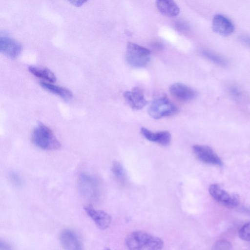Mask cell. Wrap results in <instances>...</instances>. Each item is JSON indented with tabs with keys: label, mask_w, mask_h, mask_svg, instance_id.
<instances>
[{
	"label": "cell",
	"mask_w": 250,
	"mask_h": 250,
	"mask_svg": "<svg viewBox=\"0 0 250 250\" xmlns=\"http://www.w3.org/2000/svg\"><path fill=\"white\" fill-rule=\"evenodd\" d=\"M125 245L128 250H162L164 247L160 238L141 230L130 232L125 238Z\"/></svg>",
	"instance_id": "1"
},
{
	"label": "cell",
	"mask_w": 250,
	"mask_h": 250,
	"mask_svg": "<svg viewBox=\"0 0 250 250\" xmlns=\"http://www.w3.org/2000/svg\"><path fill=\"white\" fill-rule=\"evenodd\" d=\"M31 140L35 146L42 149L56 150L61 147L60 142L53 131L42 123H39L34 128Z\"/></svg>",
	"instance_id": "2"
},
{
	"label": "cell",
	"mask_w": 250,
	"mask_h": 250,
	"mask_svg": "<svg viewBox=\"0 0 250 250\" xmlns=\"http://www.w3.org/2000/svg\"><path fill=\"white\" fill-rule=\"evenodd\" d=\"M178 108L164 94L156 96L148 108L149 115L154 119L172 115L177 112Z\"/></svg>",
	"instance_id": "3"
},
{
	"label": "cell",
	"mask_w": 250,
	"mask_h": 250,
	"mask_svg": "<svg viewBox=\"0 0 250 250\" xmlns=\"http://www.w3.org/2000/svg\"><path fill=\"white\" fill-rule=\"evenodd\" d=\"M150 50L135 43L128 42L126 46L125 59L131 66L144 67L147 64L150 59Z\"/></svg>",
	"instance_id": "4"
},
{
	"label": "cell",
	"mask_w": 250,
	"mask_h": 250,
	"mask_svg": "<svg viewBox=\"0 0 250 250\" xmlns=\"http://www.w3.org/2000/svg\"><path fill=\"white\" fill-rule=\"evenodd\" d=\"M210 196L216 201L229 208H235L240 203V198L237 194L228 192L217 184L211 185L208 188Z\"/></svg>",
	"instance_id": "5"
},
{
	"label": "cell",
	"mask_w": 250,
	"mask_h": 250,
	"mask_svg": "<svg viewBox=\"0 0 250 250\" xmlns=\"http://www.w3.org/2000/svg\"><path fill=\"white\" fill-rule=\"evenodd\" d=\"M78 187L80 192L85 197L93 199L99 193V185L96 179L87 173H82L78 179Z\"/></svg>",
	"instance_id": "6"
},
{
	"label": "cell",
	"mask_w": 250,
	"mask_h": 250,
	"mask_svg": "<svg viewBox=\"0 0 250 250\" xmlns=\"http://www.w3.org/2000/svg\"><path fill=\"white\" fill-rule=\"evenodd\" d=\"M192 149L196 157L202 162L214 166L222 165L220 158L210 147L196 145L193 146Z\"/></svg>",
	"instance_id": "7"
},
{
	"label": "cell",
	"mask_w": 250,
	"mask_h": 250,
	"mask_svg": "<svg viewBox=\"0 0 250 250\" xmlns=\"http://www.w3.org/2000/svg\"><path fill=\"white\" fill-rule=\"evenodd\" d=\"M123 96L127 104L134 110L141 109L148 103L142 90L137 87L125 92Z\"/></svg>",
	"instance_id": "8"
},
{
	"label": "cell",
	"mask_w": 250,
	"mask_h": 250,
	"mask_svg": "<svg viewBox=\"0 0 250 250\" xmlns=\"http://www.w3.org/2000/svg\"><path fill=\"white\" fill-rule=\"evenodd\" d=\"M60 241L64 250H83L82 242L73 230L65 229L60 234Z\"/></svg>",
	"instance_id": "9"
},
{
	"label": "cell",
	"mask_w": 250,
	"mask_h": 250,
	"mask_svg": "<svg viewBox=\"0 0 250 250\" xmlns=\"http://www.w3.org/2000/svg\"><path fill=\"white\" fill-rule=\"evenodd\" d=\"M0 51L10 59L17 58L22 51L21 44L14 39L7 36L0 37Z\"/></svg>",
	"instance_id": "10"
},
{
	"label": "cell",
	"mask_w": 250,
	"mask_h": 250,
	"mask_svg": "<svg viewBox=\"0 0 250 250\" xmlns=\"http://www.w3.org/2000/svg\"><path fill=\"white\" fill-rule=\"evenodd\" d=\"M84 209L98 228L104 230L109 226L111 217L107 213L103 210L96 209L91 205L84 207Z\"/></svg>",
	"instance_id": "11"
},
{
	"label": "cell",
	"mask_w": 250,
	"mask_h": 250,
	"mask_svg": "<svg viewBox=\"0 0 250 250\" xmlns=\"http://www.w3.org/2000/svg\"><path fill=\"white\" fill-rule=\"evenodd\" d=\"M212 26L215 32L222 36L229 35L234 30V26L232 21L221 14L214 15L212 21Z\"/></svg>",
	"instance_id": "12"
},
{
	"label": "cell",
	"mask_w": 250,
	"mask_h": 250,
	"mask_svg": "<svg viewBox=\"0 0 250 250\" xmlns=\"http://www.w3.org/2000/svg\"><path fill=\"white\" fill-rule=\"evenodd\" d=\"M171 94L178 100L188 101L196 96V92L190 87L180 83H174L169 88Z\"/></svg>",
	"instance_id": "13"
},
{
	"label": "cell",
	"mask_w": 250,
	"mask_h": 250,
	"mask_svg": "<svg viewBox=\"0 0 250 250\" xmlns=\"http://www.w3.org/2000/svg\"><path fill=\"white\" fill-rule=\"evenodd\" d=\"M141 132L147 140L163 146L169 145L171 141V134L167 131L153 132L147 128L142 127L141 128Z\"/></svg>",
	"instance_id": "14"
},
{
	"label": "cell",
	"mask_w": 250,
	"mask_h": 250,
	"mask_svg": "<svg viewBox=\"0 0 250 250\" xmlns=\"http://www.w3.org/2000/svg\"><path fill=\"white\" fill-rule=\"evenodd\" d=\"M156 6L162 14L168 17H175L180 12L178 6L173 0H159L156 1Z\"/></svg>",
	"instance_id": "15"
},
{
	"label": "cell",
	"mask_w": 250,
	"mask_h": 250,
	"mask_svg": "<svg viewBox=\"0 0 250 250\" xmlns=\"http://www.w3.org/2000/svg\"><path fill=\"white\" fill-rule=\"evenodd\" d=\"M40 84L44 89L60 96L65 100H70L73 96L72 92L65 87L57 86L44 82H41Z\"/></svg>",
	"instance_id": "16"
},
{
	"label": "cell",
	"mask_w": 250,
	"mask_h": 250,
	"mask_svg": "<svg viewBox=\"0 0 250 250\" xmlns=\"http://www.w3.org/2000/svg\"><path fill=\"white\" fill-rule=\"evenodd\" d=\"M28 70L35 76L43 79L49 82L54 83L56 81V77L54 73L47 68L30 66Z\"/></svg>",
	"instance_id": "17"
},
{
	"label": "cell",
	"mask_w": 250,
	"mask_h": 250,
	"mask_svg": "<svg viewBox=\"0 0 250 250\" xmlns=\"http://www.w3.org/2000/svg\"><path fill=\"white\" fill-rule=\"evenodd\" d=\"M202 54L205 58L218 65L227 66L229 64L228 61L225 58L212 51L203 50Z\"/></svg>",
	"instance_id": "18"
},
{
	"label": "cell",
	"mask_w": 250,
	"mask_h": 250,
	"mask_svg": "<svg viewBox=\"0 0 250 250\" xmlns=\"http://www.w3.org/2000/svg\"><path fill=\"white\" fill-rule=\"evenodd\" d=\"M111 171L115 178L119 182L123 183L125 181L126 173L123 165L120 162L115 161L113 163Z\"/></svg>",
	"instance_id": "19"
},
{
	"label": "cell",
	"mask_w": 250,
	"mask_h": 250,
	"mask_svg": "<svg viewBox=\"0 0 250 250\" xmlns=\"http://www.w3.org/2000/svg\"><path fill=\"white\" fill-rule=\"evenodd\" d=\"M239 237L246 241H250V222L244 224L238 231Z\"/></svg>",
	"instance_id": "20"
},
{
	"label": "cell",
	"mask_w": 250,
	"mask_h": 250,
	"mask_svg": "<svg viewBox=\"0 0 250 250\" xmlns=\"http://www.w3.org/2000/svg\"><path fill=\"white\" fill-rule=\"evenodd\" d=\"M211 250H231V245L227 241L220 240L214 244Z\"/></svg>",
	"instance_id": "21"
},
{
	"label": "cell",
	"mask_w": 250,
	"mask_h": 250,
	"mask_svg": "<svg viewBox=\"0 0 250 250\" xmlns=\"http://www.w3.org/2000/svg\"><path fill=\"white\" fill-rule=\"evenodd\" d=\"M10 179L12 183L16 186H19L22 184L21 178L17 173H11L10 174Z\"/></svg>",
	"instance_id": "22"
},
{
	"label": "cell",
	"mask_w": 250,
	"mask_h": 250,
	"mask_svg": "<svg viewBox=\"0 0 250 250\" xmlns=\"http://www.w3.org/2000/svg\"><path fill=\"white\" fill-rule=\"evenodd\" d=\"M0 250H13L11 245L5 241L1 240L0 241Z\"/></svg>",
	"instance_id": "23"
},
{
	"label": "cell",
	"mask_w": 250,
	"mask_h": 250,
	"mask_svg": "<svg viewBox=\"0 0 250 250\" xmlns=\"http://www.w3.org/2000/svg\"><path fill=\"white\" fill-rule=\"evenodd\" d=\"M240 40L244 44L250 47V37L247 35H242L240 37Z\"/></svg>",
	"instance_id": "24"
},
{
	"label": "cell",
	"mask_w": 250,
	"mask_h": 250,
	"mask_svg": "<svg viewBox=\"0 0 250 250\" xmlns=\"http://www.w3.org/2000/svg\"><path fill=\"white\" fill-rule=\"evenodd\" d=\"M229 91L230 93L234 96H239L241 94L240 90L235 86L231 87Z\"/></svg>",
	"instance_id": "25"
},
{
	"label": "cell",
	"mask_w": 250,
	"mask_h": 250,
	"mask_svg": "<svg viewBox=\"0 0 250 250\" xmlns=\"http://www.w3.org/2000/svg\"><path fill=\"white\" fill-rule=\"evenodd\" d=\"M69 2L76 6L79 7L82 5L84 2H86V0H69Z\"/></svg>",
	"instance_id": "26"
},
{
	"label": "cell",
	"mask_w": 250,
	"mask_h": 250,
	"mask_svg": "<svg viewBox=\"0 0 250 250\" xmlns=\"http://www.w3.org/2000/svg\"><path fill=\"white\" fill-rule=\"evenodd\" d=\"M105 250H110V249H106Z\"/></svg>",
	"instance_id": "27"
}]
</instances>
